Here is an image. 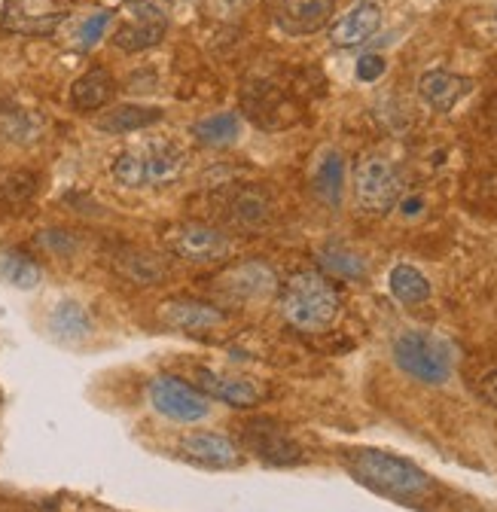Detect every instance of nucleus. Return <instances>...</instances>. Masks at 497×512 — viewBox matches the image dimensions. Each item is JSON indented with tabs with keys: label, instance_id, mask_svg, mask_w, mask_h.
<instances>
[{
	"label": "nucleus",
	"instance_id": "f257e3e1",
	"mask_svg": "<svg viewBox=\"0 0 497 512\" xmlns=\"http://www.w3.org/2000/svg\"><path fill=\"white\" fill-rule=\"evenodd\" d=\"M281 311L296 330L321 333L339 314V293L318 272H296L284 287Z\"/></svg>",
	"mask_w": 497,
	"mask_h": 512
},
{
	"label": "nucleus",
	"instance_id": "f03ea898",
	"mask_svg": "<svg viewBox=\"0 0 497 512\" xmlns=\"http://www.w3.org/2000/svg\"><path fill=\"white\" fill-rule=\"evenodd\" d=\"M394 363L421 384H446L455 369V351L446 339L424 333V330H406L394 339Z\"/></svg>",
	"mask_w": 497,
	"mask_h": 512
},
{
	"label": "nucleus",
	"instance_id": "7ed1b4c3",
	"mask_svg": "<svg viewBox=\"0 0 497 512\" xmlns=\"http://www.w3.org/2000/svg\"><path fill=\"white\" fill-rule=\"evenodd\" d=\"M351 470L376 491L391 494V497H421L430 488V479L409 461L376 452V448H360L351 452Z\"/></svg>",
	"mask_w": 497,
	"mask_h": 512
},
{
	"label": "nucleus",
	"instance_id": "20e7f679",
	"mask_svg": "<svg viewBox=\"0 0 497 512\" xmlns=\"http://www.w3.org/2000/svg\"><path fill=\"white\" fill-rule=\"evenodd\" d=\"M150 406L177 424H199L211 415V400L196 388V384L183 381L177 375H156L147 384Z\"/></svg>",
	"mask_w": 497,
	"mask_h": 512
},
{
	"label": "nucleus",
	"instance_id": "39448f33",
	"mask_svg": "<svg viewBox=\"0 0 497 512\" xmlns=\"http://www.w3.org/2000/svg\"><path fill=\"white\" fill-rule=\"evenodd\" d=\"M403 189V177L397 165L385 156H363L354 171V196L363 211L369 214H388Z\"/></svg>",
	"mask_w": 497,
	"mask_h": 512
},
{
	"label": "nucleus",
	"instance_id": "423d86ee",
	"mask_svg": "<svg viewBox=\"0 0 497 512\" xmlns=\"http://www.w3.org/2000/svg\"><path fill=\"white\" fill-rule=\"evenodd\" d=\"M165 247L190 263H217L229 253V238L205 223H180L165 235Z\"/></svg>",
	"mask_w": 497,
	"mask_h": 512
},
{
	"label": "nucleus",
	"instance_id": "0eeeda50",
	"mask_svg": "<svg viewBox=\"0 0 497 512\" xmlns=\"http://www.w3.org/2000/svg\"><path fill=\"white\" fill-rule=\"evenodd\" d=\"M217 290L232 302H263L278 290V275L260 260H247L223 272L217 278Z\"/></svg>",
	"mask_w": 497,
	"mask_h": 512
},
{
	"label": "nucleus",
	"instance_id": "6e6552de",
	"mask_svg": "<svg viewBox=\"0 0 497 512\" xmlns=\"http://www.w3.org/2000/svg\"><path fill=\"white\" fill-rule=\"evenodd\" d=\"M336 10V0H272V19L287 37L321 31Z\"/></svg>",
	"mask_w": 497,
	"mask_h": 512
},
{
	"label": "nucleus",
	"instance_id": "1a4fd4ad",
	"mask_svg": "<svg viewBox=\"0 0 497 512\" xmlns=\"http://www.w3.org/2000/svg\"><path fill=\"white\" fill-rule=\"evenodd\" d=\"M177 452L190 464L208 470H232L241 464V448L220 433H186L177 442Z\"/></svg>",
	"mask_w": 497,
	"mask_h": 512
},
{
	"label": "nucleus",
	"instance_id": "9d476101",
	"mask_svg": "<svg viewBox=\"0 0 497 512\" xmlns=\"http://www.w3.org/2000/svg\"><path fill=\"white\" fill-rule=\"evenodd\" d=\"M159 320L177 333H208L226 324V311L199 299H168L159 308Z\"/></svg>",
	"mask_w": 497,
	"mask_h": 512
},
{
	"label": "nucleus",
	"instance_id": "9b49d317",
	"mask_svg": "<svg viewBox=\"0 0 497 512\" xmlns=\"http://www.w3.org/2000/svg\"><path fill=\"white\" fill-rule=\"evenodd\" d=\"M193 384L208 400H217V403H226V406H235V409H251V406L260 403V391L247 378L223 375V372H214V369H205V366H199L193 372Z\"/></svg>",
	"mask_w": 497,
	"mask_h": 512
},
{
	"label": "nucleus",
	"instance_id": "f8f14e48",
	"mask_svg": "<svg viewBox=\"0 0 497 512\" xmlns=\"http://www.w3.org/2000/svg\"><path fill=\"white\" fill-rule=\"evenodd\" d=\"M61 19L55 0H10L4 7V28L16 34H49Z\"/></svg>",
	"mask_w": 497,
	"mask_h": 512
},
{
	"label": "nucleus",
	"instance_id": "ddd939ff",
	"mask_svg": "<svg viewBox=\"0 0 497 512\" xmlns=\"http://www.w3.org/2000/svg\"><path fill=\"white\" fill-rule=\"evenodd\" d=\"M244 442L251 445V452L257 458H263L266 464H275V467H290V464L302 461L299 445L290 436H284V430L269 427V424H247Z\"/></svg>",
	"mask_w": 497,
	"mask_h": 512
},
{
	"label": "nucleus",
	"instance_id": "4468645a",
	"mask_svg": "<svg viewBox=\"0 0 497 512\" xmlns=\"http://www.w3.org/2000/svg\"><path fill=\"white\" fill-rule=\"evenodd\" d=\"M379 28H382V10L372 4V0H360V4H354L339 22H333L330 40L336 46H360Z\"/></svg>",
	"mask_w": 497,
	"mask_h": 512
},
{
	"label": "nucleus",
	"instance_id": "2eb2a0df",
	"mask_svg": "<svg viewBox=\"0 0 497 512\" xmlns=\"http://www.w3.org/2000/svg\"><path fill=\"white\" fill-rule=\"evenodd\" d=\"M470 80L467 77H458V74H449V71H427L421 80H418V92L424 98L427 107L440 110V113H449L467 92H470Z\"/></svg>",
	"mask_w": 497,
	"mask_h": 512
},
{
	"label": "nucleus",
	"instance_id": "dca6fc26",
	"mask_svg": "<svg viewBox=\"0 0 497 512\" xmlns=\"http://www.w3.org/2000/svg\"><path fill=\"white\" fill-rule=\"evenodd\" d=\"M49 333L58 339V342H83L92 336V314L83 302L77 299H61L52 311H49V320H46Z\"/></svg>",
	"mask_w": 497,
	"mask_h": 512
},
{
	"label": "nucleus",
	"instance_id": "f3484780",
	"mask_svg": "<svg viewBox=\"0 0 497 512\" xmlns=\"http://www.w3.org/2000/svg\"><path fill=\"white\" fill-rule=\"evenodd\" d=\"M162 119L159 107H144V104H119L104 110L95 119V128L104 135H129V132H141V128H150Z\"/></svg>",
	"mask_w": 497,
	"mask_h": 512
},
{
	"label": "nucleus",
	"instance_id": "a211bd4d",
	"mask_svg": "<svg viewBox=\"0 0 497 512\" xmlns=\"http://www.w3.org/2000/svg\"><path fill=\"white\" fill-rule=\"evenodd\" d=\"M113 269L132 281V284H141V287H150V284H159L165 278V266L156 253H147V250H135V247H122L113 253Z\"/></svg>",
	"mask_w": 497,
	"mask_h": 512
},
{
	"label": "nucleus",
	"instance_id": "6ab92c4d",
	"mask_svg": "<svg viewBox=\"0 0 497 512\" xmlns=\"http://www.w3.org/2000/svg\"><path fill=\"white\" fill-rule=\"evenodd\" d=\"M165 28H168V22L129 16L126 22H122V25L113 31V43H116L122 52H144V49L156 46V43L165 37Z\"/></svg>",
	"mask_w": 497,
	"mask_h": 512
},
{
	"label": "nucleus",
	"instance_id": "aec40b11",
	"mask_svg": "<svg viewBox=\"0 0 497 512\" xmlns=\"http://www.w3.org/2000/svg\"><path fill=\"white\" fill-rule=\"evenodd\" d=\"M0 132H4V138L10 144L31 147L43 135V119L34 110H25V107H13V104L0 107Z\"/></svg>",
	"mask_w": 497,
	"mask_h": 512
},
{
	"label": "nucleus",
	"instance_id": "412c9836",
	"mask_svg": "<svg viewBox=\"0 0 497 512\" xmlns=\"http://www.w3.org/2000/svg\"><path fill=\"white\" fill-rule=\"evenodd\" d=\"M193 135L205 147H232L241 138V119L232 110H220V113H211V116L199 119L193 125Z\"/></svg>",
	"mask_w": 497,
	"mask_h": 512
},
{
	"label": "nucleus",
	"instance_id": "4be33fe9",
	"mask_svg": "<svg viewBox=\"0 0 497 512\" xmlns=\"http://www.w3.org/2000/svg\"><path fill=\"white\" fill-rule=\"evenodd\" d=\"M113 95V77L104 68H92L71 86V104L74 110H98L110 101Z\"/></svg>",
	"mask_w": 497,
	"mask_h": 512
},
{
	"label": "nucleus",
	"instance_id": "5701e85b",
	"mask_svg": "<svg viewBox=\"0 0 497 512\" xmlns=\"http://www.w3.org/2000/svg\"><path fill=\"white\" fill-rule=\"evenodd\" d=\"M141 159H144V174H147V186H162L168 180H174L180 174V162H183V153L174 147V144H150L141 150Z\"/></svg>",
	"mask_w": 497,
	"mask_h": 512
},
{
	"label": "nucleus",
	"instance_id": "b1692460",
	"mask_svg": "<svg viewBox=\"0 0 497 512\" xmlns=\"http://www.w3.org/2000/svg\"><path fill=\"white\" fill-rule=\"evenodd\" d=\"M0 281L16 290H34L43 281V269L22 250H0Z\"/></svg>",
	"mask_w": 497,
	"mask_h": 512
},
{
	"label": "nucleus",
	"instance_id": "393cba45",
	"mask_svg": "<svg viewBox=\"0 0 497 512\" xmlns=\"http://www.w3.org/2000/svg\"><path fill=\"white\" fill-rule=\"evenodd\" d=\"M345 183V162L336 150H327L315 165V189L327 205H339Z\"/></svg>",
	"mask_w": 497,
	"mask_h": 512
},
{
	"label": "nucleus",
	"instance_id": "a878e982",
	"mask_svg": "<svg viewBox=\"0 0 497 512\" xmlns=\"http://www.w3.org/2000/svg\"><path fill=\"white\" fill-rule=\"evenodd\" d=\"M388 287H391V293L403 305H421V302L430 299V281L415 266H406V263H400V266L391 269Z\"/></svg>",
	"mask_w": 497,
	"mask_h": 512
},
{
	"label": "nucleus",
	"instance_id": "bb28decb",
	"mask_svg": "<svg viewBox=\"0 0 497 512\" xmlns=\"http://www.w3.org/2000/svg\"><path fill=\"white\" fill-rule=\"evenodd\" d=\"M266 217H269V202L260 196V192L241 189L238 196L232 199V211H229L232 223H238V226H257Z\"/></svg>",
	"mask_w": 497,
	"mask_h": 512
},
{
	"label": "nucleus",
	"instance_id": "cd10ccee",
	"mask_svg": "<svg viewBox=\"0 0 497 512\" xmlns=\"http://www.w3.org/2000/svg\"><path fill=\"white\" fill-rule=\"evenodd\" d=\"M321 263H324L333 275H339V278H363V275H366L363 256L354 253V250H348V247H339V244H333V247H327V250L321 253Z\"/></svg>",
	"mask_w": 497,
	"mask_h": 512
},
{
	"label": "nucleus",
	"instance_id": "c85d7f7f",
	"mask_svg": "<svg viewBox=\"0 0 497 512\" xmlns=\"http://www.w3.org/2000/svg\"><path fill=\"white\" fill-rule=\"evenodd\" d=\"M110 171H113L116 183H122V186H132V189H135V186H147L141 150H126V153H119Z\"/></svg>",
	"mask_w": 497,
	"mask_h": 512
},
{
	"label": "nucleus",
	"instance_id": "c756f323",
	"mask_svg": "<svg viewBox=\"0 0 497 512\" xmlns=\"http://www.w3.org/2000/svg\"><path fill=\"white\" fill-rule=\"evenodd\" d=\"M34 189H37L34 174L19 171V174H13V177H7L4 183H0V199H4L7 205H22V202H28L34 196Z\"/></svg>",
	"mask_w": 497,
	"mask_h": 512
},
{
	"label": "nucleus",
	"instance_id": "7c9ffc66",
	"mask_svg": "<svg viewBox=\"0 0 497 512\" xmlns=\"http://www.w3.org/2000/svg\"><path fill=\"white\" fill-rule=\"evenodd\" d=\"M37 244H40L46 253H52V256H74L77 247H80V241H77L74 232H68V229H43V232L37 235Z\"/></svg>",
	"mask_w": 497,
	"mask_h": 512
},
{
	"label": "nucleus",
	"instance_id": "2f4dec72",
	"mask_svg": "<svg viewBox=\"0 0 497 512\" xmlns=\"http://www.w3.org/2000/svg\"><path fill=\"white\" fill-rule=\"evenodd\" d=\"M110 19H113V16H110L107 10H98V13L86 16V19L80 22V28H77V46H80V49H92V46L107 34Z\"/></svg>",
	"mask_w": 497,
	"mask_h": 512
},
{
	"label": "nucleus",
	"instance_id": "473e14b6",
	"mask_svg": "<svg viewBox=\"0 0 497 512\" xmlns=\"http://www.w3.org/2000/svg\"><path fill=\"white\" fill-rule=\"evenodd\" d=\"M129 16H138V19H159V22H168V0H132L126 7Z\"/></svg>",
	"mask_w": 497,
	"mask_h": 512
},
{
	"label": "nucleus",
	"instance_id": "72a5a7b5",
	"mask_svg": "<svg viewBox=\"0 0 497 512\" xmlns=\"http://www.w3.org/2000/svg\"><path fill=\"white\" fill-rule=\"evenodd\" d=\"M385 58L382 55H363V58H357V80H363V83H372V80H379L382 74H385Z\"/></svg>",
	"mask_w": 497,
	"mask_h": 512
},
{
	"label": "nucleus",
	"instance_id": "f704fd0d",
	"mask_svg": "<svg viewBox=\"0 0 497 512\" xmlns=\"http://www.w3.org/2000/svg\"><path fill=\"white\" fill-rule=\"evenodd\" d=\"M479 391H482V397H485L491 406H497V369H494V372H488V375L482 378Z\"/></svg>",
	"mask_w": 497,
	"mask_h": 512
}]
</instances>
